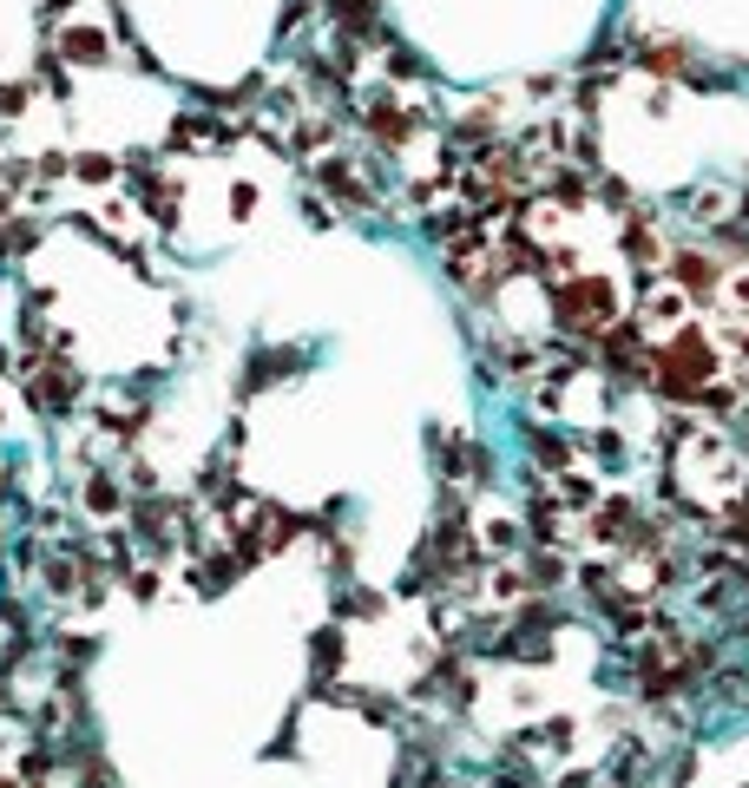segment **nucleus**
I'll return each mask as SVG.
<instances>
[{"instance_id": "6", "label": "nucleus", "mask_w": 749, "mask_h": 788, "mask_svg": "<svg viewBox=\"0 0 749 788\" xmlns=\"http://www.w3.org/2000/svg\"><path fill=\"white\" fill-rule=\"evenodd\" d=\"M72 769H79V776H72V788H118V776L105 769V756H79Z\"/></svg>"}, {"instance_id": "9", "label": "nucleus", "mask_w": 749, "mask_h": 788, "mask_svg": "<svg viewBox=\"0 0 749 788\" xmlns=\"http://www.w3.org/2000/svg\"><path fill=\"white\" fill-rule=\"evenodd\" d=\"M66 53H72V59H99V53H105V39H99V33H72V39H66Z\"/></svg>"}, {"instance_id": "7", "label": "nucleus", "mask_w": 749, "mask_h": 788, "mask_svg": "<svg viewBox=\"0 0 749 788\" xmlns=\"http://www.w3.org/2000/svg\"><path fill=\"white\" fill-rule=\"evenodd\" d=\"M342 618H382V592H349V598H342Z\"/></svg>"}, {"instance_id": "2", "label": "nucleus", "mask_w": 749, "mask_h": 788, "mask_svg": "<svg viewBox=\"0 0 749 788\" xmlns=\"http://www.w3.org/2000/svg\"><path fill=\"white\" fill-rule=\"evenodd\" d=\"M79 513H86V519H99V526H112V519L125 513L118 480H112V473H86V487H79Z\"/></svg>"}, {"instance_id": "10", "label": "nucleus", "mask_w": 749, "mask_h": 788, "mask_svg": "<svg viewBox=\"0 0 749 788\" xmlns=\"http://www.w3.org/2000/svg\"><path fill=\"white\" fill-rule=\"evenodd\" d=\"M26 243H33V230H26V224H7V230H0V250H7V256H20Z\"/></svg>"}, {"instance_id": "4", "label": "nucleus", "mask_w": 749, "mask_h": 788, "mask_svg": "<svg viewBox=\"0 0 749 788\" xmlns=\"http://www.w3.org/2000/svg\"><path fill=\"white\" fill-rule=\"evenodd\" d=\"M441 473H447L454 487H467V480L480 473V454H474V441H447V447H441Z\"/></svg>"}, {"instance_id": "8", "label": "nucleus", "mask_w": 749, "mask_h": 788, "mask_svg": "<svg viewBox=\"0 0 749 788\" xmlns=\"http://www.w3.org/2000/svg\"><path fill=\"white\" fill-rule=\"evenodd\" d=\"M72 178H79V184H105V178H112V158H79Z\"/></svg>"}, {"instance_id": "5", "label": "nucleus", "mask_w": 749, "mask_h": 788, "mask_svg": "<svg viewBox=\"0 0 749 788\" xmlns=\"http://www.w3.org/2000/svg\"><path fill=\"white\" fill-rule=\"evenodd\" d=\"M309 651H316V658H309V664H316V684H322V677H336V664H342V631H336V625H329V631H316V644H309Z\"/></svg>"}, {"instance_id": "3", "label": "nucleus", "mask_w": 749, "mask_h": 788, "mask_svg": "<svg viewBox=\"0 0 749 788\" xmlns=\"http://www.w3.org/2000/svg\"><path fill=\"white\" fill-rule=\"evenodd\" d=\"M171 145H197V151H224L230 145V125H217V118H178V138Z\"/></svg>"}, {"instance_id": "1", "label": "nucleus", "mask_w": 749, "mask_h": 788, "mask_svg": "<svg viewBox=\"0 0 749 788\" xmlns=\"http://www.w3.org/2000/svg\"><path fill=\"white\" fill-rule=\"evenodd\" d=\"M553 322L572 335H605L612 329V283L605 276H572L553 289Z\"/></svg>"}]
</instances>
